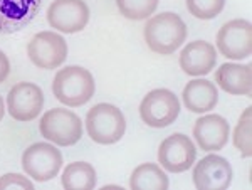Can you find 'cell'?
<instances>
[{"label":"cell","mask_w":252,"mask_h":190,"mask_svg":"<svg viewBox=\"0 0 252 190\" xmlns=\"http://www.w3.org/2000/svg\"><path fill=\"white\" fill-rule=\"evenodd\" d=\"M143 34L150 51L168 56L173 54L185 42L187 26L180 15L173 12H161L148 19Z\"/></svg>","instance_id":"cell-1"},{"label":"cell","mask_w":252,"mask_h":190,"mask_svg":"<svg viewBox=\"0 0 252 190\" xmlns=\"http://www.w3.org/2000/svg\"><path fill=\"white\" fill-rule=\"evenodd\" d=\"M94 78L81 66H67L59 69L54 76L52 93L56 99L71 108L83 106L94 96Z\"/></svg>","instance_id":"cell-2"},{"label":"cell","mask_w":252,"mask_h":190,"mask_svg":"<svg viewBox=\"0 0 252 190\" xmlns=\"http://www.w3.org/2000/svg\"><path fill=\"white\" fill-rule=\"evenodd\" d=\"M86 130L89 138L99 145H113L123 138L126 120L115 104L99 103L86 115Z\"/></svg>","instance_id":"cell-3"},{"label":"cell","mask_w":252,"mask_h":190,"mask_svg":"<svg viewBox=\"0 0 252 190\" xmlns=\"http://www.w3.org/2000/svg\"><path fill=\"white\" fill-rule=\"evenodd\" d=\"M39 131L46 140L59 147L76 145L83 136V121L74 111L66 108H52L40 118Z\"/></svg>","instance_id":"cell-4"},{"label":"cell","mask_w":252,"mask_h":190,"mask_svg":"<svg viewBox=\"0 0 252 190\" xmlns=\"http://www.w3.org/2000/svg\"><path fill=\"white\" fill-rule=\"evenodd\" d=\"M180 115V101L175 93L165 88L153 90L140 103V116L148 127H170Z\"/></svg>","instance_id":"cell-5"},{"label":"cell","mask_w":252,"mask_h":190,"mask_svg":"<svg viewBox=\"0 0 252 190\" xmlns=\"http://www.w3.org/2000/svg\"><path fill=\"white\" fill-rule=\"evenodd\" d=\"M63 167V155L51 143H32L22 155V168L35 182L54 179Z\"/></svg>","instance_id":"cell-6"},{"label":"cell","mask_w":252,"mask_h":190,"mask_svg":"<svg viewBox=\"0 0 252 190\" xmlns=\"http://www.w3.org/2000/svg\"><path fill=\"white\" fill-rule=\"evenodd\" d=\"M27 56L40 69H56L67 58V42L56 32L42 31L27 44Z\"/></svg>","instance_id":"cell-7"},{"label":"cell","mask_w":252,"mask_h":190,"mask_svg":"<svg viewBox=\"0 0 252 190\" xmlns=\"http://www.w3.org/2000/svg\"><path fill=\"white\" fill-rule=\"evenodd\" d=\"M217 49L227 59L249 58L252 51V26L249 20L234 19L223 24L217 34Z\"/></svg>","instance_id":"cell-8"},{"label":"cell","mask_w":252,"mask_h":190,"mask_svg":"<svg viewBox=\"0 0 252 190\" xmlns=\"http://www.w3.org/2000/svg\"><path fill=\"white\" fill-rule=\"evenodd\" d=\"M47 22L64 34L81 32L89 22V7L84 0H54L47 9Z\"/></svg>","instance_id":"cell-9"},{"label":"cell","mask_w":252,"mask_h":190,"mask_svg":"<svg viewBox=\"0 0 252 190\" xmlns=\"http://www.w3.org/2000/svg\"><path fill=\"white\" fill-rule=\"evenodd\" d=\"M197 158L193 141L184 133H173L161 141L158 148V161L166 172L180 173L189 170Z\"/></svg>","instance_id":"cell-10"},{"label":"cell","mask_w":252,"mask_h":190,"mask_svg":"<svg viewBox=\"0 0 252 190\" xmlns=\"http://www.w3.org/2000/svg\"><path fill=\"white\" fill-rule=\"evenodd\" d=\"M44 93L34 83H17L7 96V110L17 121H32L40 115Z\"/></svg>","instance_id":"cell-11"},{"label":"cell","mask_w":252,"mask_h":190,"mask_svg":"<svg viewBox=\"0 0 252 190\" xmlns=\"http://www.w3.org/2000/svg\"><path fill=\"white\" fill-rule=\"evenodd\" d=\"M193 184L198 190H225L232 184V167L220 155H207L193 168Z\"/></svg>","instance_id":"cell-12"},{"label":"cell","mask_w":252,"mask_h":190,"mask_svg":"<svg viewBox=\"0 0 252 190\" xmlns=\"http://www.w3.org/2000/svg\"><path fill=\"white\" fill-rule=\"evenodd\" d=\"M230 127L220 115H205L193 125V138L204 152H219L229 141Z\"/></svg>","instance_id":"cell-13"},{"label":"cell","mask_w":252,"mask_h":190,"mask_svg":"<svg viewBox=\"0 0 252 190\" xmlns=\"http://www.w3.org/2000/svg\"><path fill=\"white\" fill-rule=\"evenodd\" d=\"M42 0H0V34H14L34 20Z\"/></svg>","instance_id":"cell-14"},{"label":"cell","mask_w":252,"mask_h":190,"mask_svg":"<svg viewBox=\"0 0 252 190\" xmlns=\"http://www.w3.org/2000/svg\"><path fill=\"white\" fill-rule=\"evenodd\" d=\"M217 64V52L210 42L193 40L180 52V67L189 76H205Z\"/></svg>","instance_id":"cell-15"},{"label":"cell","mask_w":252,"mask_h":190,"mask_svg":"<svg viewBox=\"0 0 252 190\" xmlns=\"http://www.w3.org/2000/svg\"><path fill=\"white\" fill-rule=\"evenodd\" d=\"M215 83L234 96H251L252 71L251 64L225 63L215 71Z\"/></svg>","instance_id":"cell-16"},{"label":"cell","mask_w":252,"mask_h":190,"mask_svg":"<svg viewBox=\"0 0 252 190\" xmlns=\"http://www.w3.org/2000/svg\"><path fill=\"white\" fill-rule=\"evenodd\" d=\"M182 99L187 110L192 113H207L219 103L217 86L209 79H193L184 88Z\"/></svg>","instance_id":"cell-17"},{"label":"cell","mask_w":252,"mask_h":190,"mask_svg":"<svg viewBox=\"0 0 252 190\" xmlns=\"http://www.w3.org/2000/svg\"><path fill=\"white\" fill-rule=\"evenodd\" d=\"M168 185V177L157 163H141L129 177V187L133 190H166Z\"/></svg>","instance_id":"cell-18"},{"label":"cell","mask_w":252,"mask_h":190,"mask_svg":"<svg viewBox=\"0 0 252 190\" xmlns=\"http://www.w3.org/2000/svg\"><path fill=\"white\" fill-rule=\"evenodd\" d=\"M96 170L86 161H72L63 172L61 182L66 190H91L96 187Z\"/></svg>","instance_id":"cell-19"},{"label":"cell","mask_w":252,"mask_h":190,"mask_svg":"<svg viewBox=\"0 0 252 190\" xmlns=\"http://www.w3.org/2000/svg\"><path fill=\"white\" fill-rule=\"evenodd\" d=\"M252 108H246L244 113L239 118V123L234 130V136H232V141H234V147L241 152V155L244 158H249L252 155V133H251V123H252Z\"/></svg>","instance_id":"cell-20"},{"label":"cell","mask_w":252,"mask_h":190,"mask_svg":"<svg viewBox=\"0 0 252 190\" xmlns=\"http://www.w3.org/2000/svg\"><path fill=\"white\" fill-rule=\"evenodd\" d=\"M160 0H116L121 15L129 20H143L153 15Z\"/></svg>","instance_id":"cell-21"},{"label":"cell","mask_w":252,"mask_h":190,"mask_svg":"<svg viewBox=\"0 0 252 190\" xmlns=\"http://www.w3.org/2000/svg\"><path fill=\"white\" fill-rule=\"evenodd\" d=\"M225 7V0H187V9L197 19L210 20Z\"/></svg>","instance_id":"cell-22"},{"label":"cell","mask_w":252,"mask_h":190,"mask_svg":"<svg viewBox=\"0 0 252 190\" xmlns=\"http://www.w3.org/2000/svg\"><path fill=\"white\" fill-rule=\"evenodd\" d=\"M3 189H24V190H34V184L27 177L20 173H5L0 177V190Z\"/></svg>","instance_id":"cell-23"},{"label":"cell","mask_w":252,"mask_h":190,"mask_svg":"<svg viewBox=\"0 0 252 190\" xmlns=\"http://www.w3.org/2000/svg\"><path fill=\"white\" fill-rule=\"evenodd\" d=\"M10 72V63H9V58H7L5 54H3L2 51H0V83H3V81L7 79V76H9Z\"/></svg>","instance_id":"cell-24"},{"label":"cell","mask_w":252,"mask_h":190,"mask_svg":"<svg viewBox=\"0 0 252 190\" xmlns=\"http://www.w3.org/2000/svg\"><path fill=\"white\" fill-rule=\"evenodd\" d=\"M3 115H5V106H3V99H2V96H0V121H2Z\"/></svg>","instance_id":"cell-25"}]
</instances>
